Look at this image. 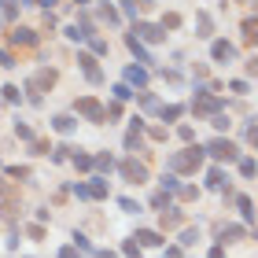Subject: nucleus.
<instances>
[{
	"instance_id": "obj_1",
	"label": "nucleus",
	"mask_w": 258,
	"mask_h": 258,
	"mask_svg": "<svg viewBox=\"0 0 258 258\" xmlns=\"http://www.w3.org/2000/svg\"><path fill=\"white\" fill-rule=\"evenodd\" d=\"M203 159H207V151L199 144H188L184 151H173L166 166H170V173H196L199 166H203Z\"/></svg>"
},
{
	"instance_id": "obj_2",
	"label": "nucleus",
	"mask_w": 258,
	"mask_h": 258,
	"mask_svg": "<svg viewBox=\"0 0 258 258\" xmlns=\"http://www.w3.org/2000/svg\"><path fill=\"white\" fill-rule=\"evenodd\" d=\"M203 151H207L210 159H218V162H236L240 159V148L232 144V140H225V137H214Z\"/></svg>"
},
{
	"instance_id": "obj_3",
	"label": "nucleus",
	"mask_w": 258,
	"mask_h": 258,
	"mask_svg": "<svg viewBox=\"0 0 258 258\" xmlns=\"http://www.w3.org/2000/svg\"><path fill=\"white\" fill-rule=\"evenodd\" d=\"M74 111L81 114V118H85V122H107V107H103V103L100 100H92V96H81L78 103H74Z\"/></svg>"
},
{
	"instance_id": "obj_4",
	"label": "nucleus",
	"mask_w": 258,
	"mask_h": 258,
	"mask_svg": "<svg viewBox=\"0 0 258 258\" xmlns=\"http://www.w3.org/2000/svg\"><path fill=\"white\" fill-rule=\"evenodd\" d=\"M52 85H55V70H48V67H44V70H37V74L30 78V85H26V92H30V103H41V92H44V89H52Z\"/></svg>"
},
{
	"instance_id": "obj_5",
	"label": "nucleus",
	"mask_w": 258,
	"mask_h": 258,
	"mask_svg": "<svg viewBox=\"0 0 258 258\" xmlns=\"http://www.w3.org/2000/svg\"><path fill=\"white\" fill-rule=\"evenodd\" d=\"M133 37L140 44H159V41H166V30L162 26H151V22H137L133 26Z\"/></svg>"
},
{
	"instance_id": "obj_6",
	"label": "nucleus",
	"mask_w": 258,
	"mask_h": 258,
	"mask_svg": "<svg viewBox=\"0 0 258 258\" xmlns=\"http://www.w3.org/2000/svg\"><path fill=\"white\" fill-rule=\"evenodd\" d=\"M118 170H122V177L129 184H144L148 181V166H144V162H137V159H122Z\"/></svg>"
},
{
	"instance_id": "obj_7",
	"label": "nucleus",
	"mask_w": 258,
	"mask_h": 258,
	"mask_svg": "<svg viewBox=\"0 0 258 258\" xmlns=\"http://www.w3.org/2000/svg\"><path fill=\"white\" fill-rule=\"evenodd\" d=\"M218 107H221V100L214 96V92H196V100H192V111L196 114H210V118H214Z\"/></svg>"
},
{
	"instance_id": "obj_8",
	"label": "nucleus",
	"mask_w": 258,
	"mask_h": 258,
	"mask_svg": "<svg viewBox=\"0 0 258 258\" xmlns=\"http://www.w3.org/2000/svg\"><path fill=\"white\" fill-rule=\"evenodd\" d=\"M78 63H81V74H85L92 85H100L103 81V70L96 67V55H89V52H78Z\"/></svg>"
},
{
	"instance_id": "obj_9",
	"label": "nucleus",
	"mask_w": 258,
	"mask_h": 258,
	"mask_svg": "<svg viewBox=\"0 0 258 258\" xmlns=\"http://www.w3.org/2000/svg\"><path fill=\"white\" fill-rule=\"evenodd\" d=\"M11 44H15V48H33V44H37V30L15 26V30H11Z\"/></svg>"
},
{
	"instance_id": "obj_10",
	"label": "nucleus",
	"mask_w": 258,
	"mask_h": 258,
	"mask_svg": "<svg viewBox=\"0 0 258 258\" xmlns=\"http://www.w3.org/2000/svg\"><path fill=\"white\" fill-rule=\"evenodd\" d=\"M210 59L214 63H229V59H236V48H232L229 41H210Z\"/></svg>"
},
{
	"instance_id": "obj_11",
	"label": "nucleus",
	"mask_w": 258,
	"mask_h": 258,
	"mask_svg": "<svg viewBox=\"0 0 258 258\" xmlns=\"http://www.w3.org/2000/svg\"><path fill=\"white\" fill-rule=\"evenodd\" d=\"M67 37L74 41V44L89 41V37H92V22H89V19H81V22H74V26H67Z\"/></svg>"
},
{
	"instance_id": "obj_12",
	"label": "nucleus",
	"mask_w": 258,
	"mask_h": 258,
	"mask_svg": "<svg viewBox=\"0 0 258 258\" xmlns=\"http://www.w3.org/2000/svg\"><path fill=\"white\" fill-rule=\"evenodd\" d=\"M125 48H129V52H133L137 59H140V67H144V63H155V59H151V52H148L144 44H140V41L133 37V33H125Z\"/></svg>"
},
{
	"instance_id": "obj_13",
	"label": "nucleus",
	"mask_w": 258,
	"mask_h": 258,
	"mask_svg": "<svg viewBox=\"0 0 258 258\" xmlns=\"http://www.w3.org/2000/svg\"><path fill=\"white\" fill-rule=\"evenodd\" d=\"M125 85L144 89L148 85V67H125Z\"/></svg>"
},
{
	"instance_id": "obj_14",
	"label": "nucleus",
	"mask_w": 258,
	"mask_h": 258,
	"mask_svg": "<svg viewBox=\"0 0 258 258\" xmlns=\"http://www.w3.org/2000/svg\"><path fill=\"white\" fill-rule=\"evenodd\" d=\"M196 37H203V41H210V37H214V22H210V15H207V11H199V15H196Z\"/></svg>"
},
{
	"instance_id": "obj_15",
	"label": "nucleus",
	"mask_w": 258,
	"mask_h": 258,
	"mask_svg": "<svg viewBox=\"0 0 258 258\" xmlns=\"http://www.w3.org/2000/svg\"><path fill=\"white\" fill-rule=\"evenodd\" d=\"M140 247H162V236L159 232H151V229H137V236H133Z\"/></svg>"
},
{
	"instance_id": "obj_16",
	"label": "nucleus",
	"mask_w": 258,
	"mask_h": 258,
	"mask_svg": "<svg viewBox=\"0 0 258 258\" xmlns=\"http://www.w3.org/2000/svg\"><path fill=\"white\" fill-rule=\"evenodd\" d=\"M52 129H55V133H74L78 122H74V114H55V118H52Z\"/></svg>"
},
{
	"instance_id": "obj_17",
	"label": "nucleus",
	"mask_w": 258,
	"mask_h": 258,
	"mask_svg": "<svg viewBox=\"0 0 258 258\" xmlns=\"http://www.w3.org/2000/svg\"><path fill=\"white\" fill-rule=\"evenodd\" d=\"M225 184H229V177H225V170H221V166H214V170L207 173V188L221 192V188H225Z\"/></svg>"
},
{
	"instance_id": "obj_18",
	"label": "nucleus",
	"mask_w": 258,
	"mask_h": 258,
	"mask_svg": "<svg viewBox=\"0 0 258 258\" xmlns=\"http://www.w3.org/2000/svg\"><path fill=\"white\" fill-rule=\"evenodd\" d=\"M181 221H184V214H181L177 207H166V210H162V229H177Z\"/></svg>"
},
{
	"instance_id": "obj_19",
	"label": "nucleus",
	"mask_w": 258,
	"mask_h": 258,
	"mask_svg": "<svg viewBox=\"0 0 258 258\" xmlns=\"http://www.w3.org/2000/svg\"><path fill=\"white\" fill-rule=\"evenodd\" d=\"M89 199H107V181H103V177L89 181Z\"/></svg>"
},
{
	"instance_id": "obj_20",
	"label": "nucleus",
	"mask_w": 258,
	"mask_h": 258,
	"mask_svg": "<svg viewBox=\"0 0 258 258\" xmlns=\"http://www.w3.org/2000/svg\"><path fill=\"white\" fill-rule=\"evenodd\" d=\"M162 192H166V196H177V192H181L177 173H162Z\"/></svg>"
},
{
	"instance_id": "obj_21",
	"label": "nucleus",
	"mask_w": 258,
	"mask_h": 258,
	"mask_svg": "<svg viewBox=\"0 0 258 258\" xmlns=\"http://www.w3.org/2000/svg\"><path fill=\"white\" fill-rule=\"evenodd\" d=\"M92 166H96L100 173H111V170H114V159L107 155V151H100V155H96V159H92Z\"/></svg>"
},
{
	"instance_id": "obj_22",
	"label": "nucleus",
	"mask_w": 258,
	"mask_h": 258,
	"mask_svg": "<svg viewBox=\"0 0 258 258\" xmlns=\"http://www.w3.org/2000/svg\"><path fill=\"white\" fill-rule=\"evenodd\" d=\"M240 236H247V232H243L240 225H225V229H221V243H229V240H240Z\"/></svg>"
},
{
	"instance_id": "obj_23",
	"label": "nucleus",
	"mask_w": 258,
	"mask_h": 258,
	"mask_svg": "<svg viewBox=\"0 0 258 258\" xmlns=\"http://www.w3.org/2000/svg\"><path fill=\"white\" fill-rule=\"evenodd\" d=\"M140 148H144V137L129 129V133H125V151H140Z\"/></svg>"
},
{
	"instance_id": "obj_24",
	"label": "nucleus",
	"mask_w": 258,
	"mask_h": 258,
	"mask_svg": "<svg viewBox=\"0 0 258 258\" xmlns=\"http://www.w3.org/2000/svg\"><path fill=\"white\" fill-rule=\"evenodd\" d=\"M0 15H4V19H15V15H19V0H0Z\"/></svg>"
},
{
	"instance_id": "obj_25",
	"label": "nucleus",
	"mask_w": 258,
	"mask_h": 258,
	"mask_svg": "<svg viewBox=\"0 0 258 258\" xmlns=\"http://www.w3.org/2000/svg\"><path fill=\"white\" fill-rule=\"evenodd\" d=\"M181 114H184V107H181V103H170V107H162V118H166V122H177Z\"/></svg>"
},
{
	"instance_id": "obj_26",
	"label": "nucleus",
	"mask_w": 258,
	"mask_h": 258,
	"mask_svg": "<svg viewBox=\"0 0 258 258\" xmlns=\"http://www.w3.org/2000/svg\"><path fill=\"white\" fill-rule=\"evenodd\" d=\"M0 92H4V103H19V100H22V92H19V85H4Z\"/></svg>"
},
{
	"instance_id": "obj_27",
	"label": "nucleus",
	"mask_w": 258,
	"mask_h": 258,
	"mask_svg": "<svg viewBox=\"0 0 258 258\" xmlns=\"http://www.w3.org/2000/svg\"><path fill=\"white\" fill-rule=\"evenodd\" d=\"M111 92H114V100H133V96H137V92L129 89V85H125V81H122V85H114Z\"/></svg>"
},
{
	"instance_id": "obj_28",
	"label": "nucleus",
	"mask_w": 258,
	"mask_h": 258,
	"mask_svg": "<svg viewBox=\"0 0 258 258\" xmlns=\"http://www.w3.org/2000/svg\"><path fill=\"white\" fill-rule=\"evenodd\" d=\"M236 207H240V214L247 218V221L254 218V210H251V199H247V196H236Z\"/></svg>"
},
{
	"instance_id": "obj_29",
	"label": "nucleus",
	"mask_w": 258,
	"mask_h": 258,
	"mask_svg": "<svg viewBox=\"0 0 258 258\" xmlns=\"http://www.w3.org/2000/svg\"><path fill=\"white\" fill-rule=\"evenodd\" d=\"M70 162H74L78 170H92V155H78V151H74V155H70Z\"/></svg>"
},
{
	"instance_id": "obj_30",
	"label": "nucleus",
	"mask_w": 258,
	"mask_h": 258,
	"mask_svg": "<svg viewBox=\"0 0 258 258\" xmlns=\"http://www.w3.org/2000/svg\"><path fill=\"white\" fill-rule=\"evenodd\" d=\"M243 33L247 41H258V19H243Z\"/></svg>"
},
{
	"instance_id": "obj_31",
	"label": "nucleus",
	"mask_w": 258,
	"mask_h": 258,
	"mask_svg": "<svg viewBox=\"0 0 258 258\" xmlns=\"http://www.w3.org/2000/svg\"><path fill=\"white\" fill-rule=\"evenodd\" d=\"M137 100H140V107H148V111H155V107H159V100L151 96V92H137Z\"/></svg>"
},
{
	"instance_id": "obj_32",
	"label": "nucleus",
	"mask_w": 258,
	"mask_h": 258,
	"mask_svg": "<svg viewBox=\"0 0 258 258\" xmlns=\"http://www.w3.org/2000/svg\"><path fill=\"white\" fill-rule=\"evenodd\" d=\"M122 254H125V258H140V243H137V240H125V243H122Z\"/></svg>"
},
{
	"instance_id": "obj_33",
	"label": "nucleus",
	"mask_w": 258,
	"mask_h": 258,
	"mask_svg": "<svg viewBox=\"0 0 258 258\" xmlns=\"http://www.w3.org/2000/svg\"><path fill=\"white\" fill-rule=\"evenodd\" d=\"M240 173H243V177H254V173H258L254 159H240Z\"/></svg>"
},
{
	"instance_id": "obj_34",
	"label": "nucleus",
	"mask_w": 258,
	"mask_h": 258,
	"mask_svg": "<svg viewBox=\"0 0 258 258\" xmlns=\"http://www.w3.org/2000/svg\"><path fill=\"white\" fill-rule=\"evenodd\" d=\"M74 247H78V251H89V254L96 251V247L89 243V236H81V232H74Z\"/></svg>"
},
{
	"instance_id": "obj_35",
	"label": "nucleus",
	"mask_w": 258,
	"mask_h": 258,
	"mask_svg": "<svg viewBox=\"0 0 258 258\" xmlns=\"http://www.w3.org/2000/svg\"><path fill=\"white\" fill-rule=\"evenodd\" d=\"M177 26H181V15H177V11H170V15L162 19V30H177Z\"/></svg>"
},
{
	"instance_id": "obj_36",
	"label": "nucleus",
	"mask_w": 258,
	"mask_h": 258,
	"mask_svg": "<svg viewBox=\"0 0 258 258\" xmlns=\"http://www.w3.org/2000/svg\"><path fill=\"white\" fill-rule=\"evenodd\" d=\"M151 207H155V210H166V207H170V196H166V192L151 196Z\"/></svg>"
},
{
	"instance_id": "obj_37",
	"label": "nucleus",
	"mask_w": 258,
	"mask_h": 258,
	"mask_svg": "<svg viewBox=\"0 0 258 258\" xmlns=\"http://www.w3.org/2000/svg\"><path fill=\"white\" fill-rule=\"evenodd\" d=\"M118 207L125 210V214H140V203H133V199H125V196L118 199Z\"/></svg>"
},
{
	"instance_id": "obj_38",
	"label": "nucleus",
	"mask_w": 258,
	"mask_h": 258,
	"mask_svg": "<svg viewBox=\"0 0 258 258\" xmlns=\"http://www.w3.org/2000/svg\"><path fill=\"white\" fill-rule=\"evenodd\" d=\"M15 133H19L22 140H30V144H33V129H30L26 122H15Z\"/></svg>"
},
{
	"instance_id": "obj_39",
	"label": "nucleus",
	"mask_w": 258,
	"mask_h": 258,
	"mask_svg": "<svg viewBox=\"0 0 258 258\" xmlns=\"http://www.w3.org/2000/svg\"><path fill=\"white\" fill-rule=\"evenodd\" d=\"M229 89L236 92V96H243V92H247L251 85H247V81H243V78H236V81H229Z\"/></svg>"
},
{
	"instance_id": "obj_40",
	"label": "nucleus",
	"mask_w": 258,
	"mask_h": 258,
	"mask_svg": "<svg viewBox=\"0 0 258 258\" xmlns=\"http://www.w3.org/2000/svg\"><path fill=\"white\" fill-rule=\"evenodd\" d=\"M92 41V52H96V55H107V41H103V37H89Z\"/></svg>"
},
{
	"instance_id": "obj_41",
	"label": "nucleus",
	"mask_w": 258,
	"mask_h": 258,
	"mask_svg": "<svg viewBox=\"0 0 258 258\" xmlns=\"http://www.w3.org/2000/svg\"><path fill=\"white\" fill-rule=\"evenodd\" d=\"M177 137L184 140V144H192V140H196V129H192V125H181V129H177Z\"/></svg>"
},
{
	"instance_id": "obj_42",
	"label": "nucleus",
	"mask_w": 258,
	"mask_h": 258,
	"mask_svg": "<svg viewBox=\"0 0 258 258\" xmlns=\"http://www.w3.org/2000/svg\"><path fill=\"white\" fill-rule=\"evenodd\" d=\"M196 240H199V232H196V229H184V232H181V243H184V247H192Z\"/></svg>"
},
{
	"instance_id": "obj_43",
	"label": "nucleus",
	"mask_w": 258,
	"mask_h": 258,
	"mask_svg": "<svg viewBox=\"0 0 258 258\" xmlns=\"http://www.w3.org/2000/svg\"><path fill=\"white\" fill-rule=\"evenodd\" d=\"M67 151H70V148H52V162H67V159H70Z\"/></svg>"
},
{
	"instance_id": "obj_44",
	"label": "nucleus",
	"mask_w": 258,
	"mask_h": 258,
	"mask_svg": "<svg viewBox=\"0 0 258 258\" xmlns=\"http://www.w3.org/2000/svg\"><path fill=\"white\" fill-rule=\"evenodd\" d=\"M181 199H196L199 196V188H192V184H181V192H177Z\"/></svg>"
},
{
	"instance_id": "obj_45",
	"label": "nucleus",
	"mask_w": 258,
	"mask_h": 258,
	"mask_svg": "<svg viewBox=\"0 0 258 258\" xmlns=\"http://www.w3.org/2000/svg\"><path fill=\"white\" fill-rule=\"evenodd\" d=\"M210 125H214V129H229V118H225V114H214V118H210Z\"/></svg>"
},
{
	"instance_id": "obj_46",
	"label": "nucleus",
	"mask_w": 258,
	"mask_h": 258,
	"mask_svg": "<svg viewBox=\"0 0 258 258\" xmlns=\"http://www.w3.org/2000/svg\"><path fill=\"white\" fill-rule=\"evenodd\" d=\"M48 151H52V148L44 144V140H33V155H48Z\"/></svg>"
},
{
	"instance_id": "obj_47",
	"label": "nucleus",
	"mask_w": 258,
	"mask_h": 258,
	"mask_svg": "<svg viewBox=\"0 0 258 258\" xmlns=\"http://www.w3.org/2000/svg\"><path fill=\"white\" fill-rule=\"evenodd\" d=\"M103 19H107V22H122V15L114 8H103Z\"/></svg>"
},
{
	"instance_id": "obj_48",
	"label": "nucleus",
	"mask_w": 258,
	"mask_h": 258,
	"mask_svg": "<svg viewBox=\"0 0 258 258\" xmlns=\"http://www.w3.org/2000/svg\"><path fill=\"white\" fill-rule=\"evenodd\" d=\"M0 67H15V55H11V52H0Z\"/></svg>"
},
{
	"instance_id": "obj_49",
	"label": "nucleus",
	"mask_w": 258,
	"mask_h": 258,
	"mask_svg": "<svg viewBox=\"0 0 258 258\" xmlns=\"http://www.w3.org/2000/svg\"><path fill=\"white\" fill-rule=\"evenodd\" d=\"M247 140H251V144L258 148V125H247Z\"/></svg>"
},
{
	"instance_id": "obj_50",
	"label": "nucleus",
	"mask_w": 258,
	"mask_h": 258,
	"mask_svg": "<svg viewBox=\"0 0 258 258\" xmlns=\"http://www.w3.org/2000/svg\"><path fill=\"white\" fill-rule=\"evenodd\" d=\"M247 74H251V78H258V55H251V63H247Z\"/></svg>"
},
{
	"instance_id": "obj_51",
	"label": "nucleus",
	"mask_w": 258,
	"mask_h": 258,
	"mask_svg": "<svg viewBox=\"0 0 258 258\" xmlns=\"http://www.w3.org/2000/svg\"><path fill=\"white\" fill-rule=\"evenodd\" d=\"M122 8H125V15H137V0H122Z\"/></svg>"
},
{
	"instance_id": "obj_52",
	"label": "nucleus",
	"mask_w": 258,
	"mask_h": 258,
	"mask_svg": "<svg viewBox=\"0 0 258 258\" xmlns=\"http://www.w3.org/2000/svg\"><path fill=\"white\" fill-rule=\"evenodd\" d=\"M59 258H78V247H63V251H59Z\"/></svg>"
},
{
	"instance_id": "obj_53",
	"label": "nucleus",
	"mask_w": 258,
	"mask_h": 258,
	"mask_svg": "<svg viewBox=\"0 0 258 258\" xmlns=\"http://www.w3.org/2000/svg\"><path fill=\"white\" fill-rule=\"evenodd\" d=\"M207 258H225V251H221V247H210V254Z\"/></svg>"
},
{
	"instance_id": "obj_54",
	"label": "nucleus",
	"mask_w": 258,
	"mask_h": 258,
	"mask_svg": "<svg viewBox=\"0 0 258 258\" xmlns=\"http://www.w3.org/2000/svg\"><path fill=\"white\" fill-rule=\"evenodd\" d=\"M52 4H55V0H41V8H44V11H48V8H52Z\"/></svg>"
},
{
	"instance_id": "obj_55",
	"label": "nucleus",
	"mask_w": 258,
	"mask_h": 258,
	"mask_svg": "<svg viewBox=\"0 0 258 258\" xmlns=\"http://www.w3.org/2000/svg\"><path fill=\"white\" fill-rule=\"evenodd\" d=\"M0 196H4V177H0Z\"/></svg>"
},
{
	"instance_id": "obj_56",
	"label": "nucleus",
	"mask_w": 258,
	"mask_h": 258,
	"mask_svg": "<svg viewBox=\"0 0 258 258\" xmlns=\"http://www.w3.org/2000/svg\"><path fill=\"white\" fill-rule=\"evenodd\" d=\"M78 4H81V8H85V4H89V0H78Z\"/></svg>"
},
{
	"instance_id": "obj_57",
	"label": "nucleus",
	"mask_w": 258,
	"mask_h": 258,
	"mask_svg": "<svg viewBox=\"0 0 258 258\" xmlns=\"http://www.w3.org/2000/svg\"><path fill=\"white\" fill-rule=\"evenodd\" d=\"M254 11H258V0H254Z\"/></svg>"
},
{
	"instance_id": "obj_58",
	"label": "nucleus",
	"mask_w": 258,
	"mask_h": 258,
	"mask_svg": "<svg viewBox=\"0 0 258 258\" xmlns=\"http://www.w3.org/2000/svg\"><path fill=\"white\" fill-rule=\"evenodd\" d=\"M0 103H4V96H0Z\"/></svg>"
}]
</instances>
